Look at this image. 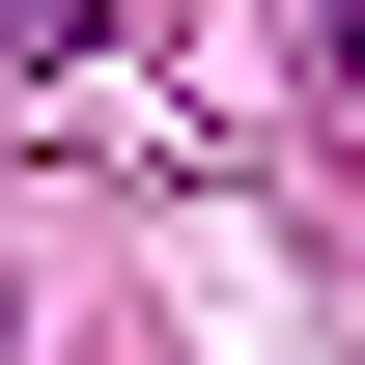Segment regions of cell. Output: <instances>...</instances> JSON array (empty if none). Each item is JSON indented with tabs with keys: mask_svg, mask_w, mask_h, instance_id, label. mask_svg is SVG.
Returning <instances> with one entry per match:
<instances>
[{
	"mask_svg": "<svg viewBox=\"0 0 365 365\" xmlns=\"http://www.w3.org/2000/svg\"><path fill=\"white\" fill-rule=\"evenodd\" d=\"M85 29H113V0H0V56H85Z\"/></svg>",
	"mask_w": 365,
	"mask_h": 365,
	"instance_id": "obj_1",
	"label": "cell"
},
{
	"mask_svg": "<svg viewBox=\"0 0 365 365\" xmlns=\"http://www.w3.org/2000/svg\"><path fill=\"white\" fill-rule=\"evenodd\" d=\"M309 56H337V85H365V0H309Z\"/></svg>",
	"mask_w": 365,
	"mask_h": 365,
	"instance_id": "obj_2",
	"label": "cell"
}]
</instances>
